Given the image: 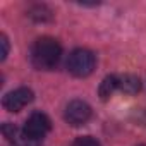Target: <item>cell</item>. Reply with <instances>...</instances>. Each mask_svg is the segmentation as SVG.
<instances>
[{"label": "cell", "instance_id": "7", "mask_svg": "<svg viewBox=\"0 0 146 146\" xmlns=\"http://www.w3.org/2000/svg\"><path fill=\"white\" fill-rule=\"evenodd\" d=\"M141 90V81L139 78L132 76V74H125V76H119V91L125 93V95H136Z\"/></svg>", "mask_w": 146, "mask_h": 146}, {"label": "cell", "instance_id": "4", "mask_svg": "<svg viewBox=\"0 0 146 146\" xmlns=\"http://www.w3.org/2000/svg\"><path fill=\"white\" fill-rule=\"evenodd\" d=\"M64 117H65V120L70 125H83L91 117V107L86 102H83V100H72L65 107Z\"/></svg>", "mask_w": 146, "mask_h": 146}, {"label": "cell", "instance_id": "8", "mask_svg": "<svg viewBox=\"0 0 146 146\" xmlns=\"http://www.w3.org/2000/svg\"><path fill=\"white\" fill-rule=\"evenodd\" d=\"M115 91H119V76H113V74L112 76H107L102 81L100 90H98L102 100H110Z\"/></svg>", "mask_w": 146, "mask_h": 146}, {"label": "cell", "instance_id": "10", "mask_svg": "<svg viewBox=\"0 0 146 146\" xmlns=\"http://www.w3.org/2000/svg\"><path fill=\"white\" fill-rule=\"evenodd\" d=\"M72 146H102V144L91 136H83V137H78Z\"/></svg>", "mask_w": 146, "mask_h": 146}, {"label": "cell", "instance_id": "11", "mask_svg": "<svg viewBox=\"0 0 146 146\" xmlns=\"http://www.w3.org/2000/svg\"><path fill=\"white\" fill-rule=\"evenodd\" d=\"M0 45H2V53H0V58L5 60V57H7V53H9V40H7V36H2V38H0Z\"/></svg>", "mask_w": 146, "mask_h": 146}, {"label": "cell", "instance_id": "1", "mask_svg": "<svg viewBox=\"0 0 146 146\" xmlns=\"http://www.w3.org/2000/svg\"><path fill=\"white\" fill-rule=\"evenodd\" d=\"M62 57V46L57 40L43 36L31 46V62L40 70H52L58 65Z\"/></svg>", "mask_w": 146, "mask_h": 146}, {"label": "cell", "instance_id": "2", "mask_svg": "<svg viewBox=\"0 0 146 146\" xmlns=\"http://www.w3.org/2000/svg\"><path fill=\"white\" fill-rule=\"evenodd\" d=\"M96 67V57L93 52L86 48H78L69 55L67 60V69L72 76L76 78H86Z\"/></svg>", "mask_w": 146, "mask_h": 146}, {"label": "cell", "instance_id": "6", "mask_svg": "<svg viewBox=\"0 0 146 146\" xmlns=\"http://www.w3.org/2000/svg\"><path fill=\"white\" fill-rule=\"evenodd\" d=\"M33 102V91L29 88H17L4 96V107L9 112H21L26 105Z\"/></svg>", "mask_w": 146, "mask_h": 146}, {"label": "cell", "instance_id": "3", "mask_svg": "<svg viewBox=\"0 0 146 146\" xmlns=\"http://www.w3.org/2000/svg\"><path fill=\"white\" fill-rule=\"evenodd\" d=\"M50 129H52V120H50L48 115L43 113V112H35V113H31V115L28 117L26 124H24V131H26L29 136H33L35 139H40V141L50 132Z\"/></svg>", "mask_w": 146, "mask_h": 146}, {"label": "cell", "instance_id": "9", "mask_svg": "<svg viewBox=\"0 0 146 146\" xmlns=\"http://www.w3.org/2000/svg\"><path fill=\"white\" fill-rule=\"evenodd\" d=\"M28 16H29L33 21H36V23H46V21H50V19L53 17L52 11H50L46 5H33V7L28 11Z\"/></svg>", "mask_w": 146, "mask_h": 146}, {"label": "cell", "instance_id": "5", "mask_svg": "<svg viewBox=\"0 0 146 146\" xmlns=\"http://www.w3.org/2000/svg\"><path fill=\"white\" fill-rule=\"evenodd\" d=\"M2 132L5 136V139L14 144V146H41L40 139H35L33 136H29L24 129H19L14 124H4L2 125Z\"/></svg>", "mask_w": 146, "mask_h": 146}]
</instances>
